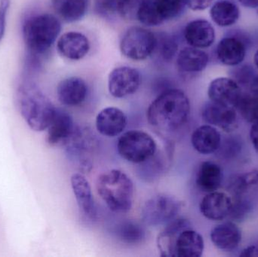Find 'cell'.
<instances>
[{
    "instance_id": "9",
    "label": "cell",
    "mask_w": 258,
    "mask_h": 257,
    "mask_svg": "<svg viewBox=\"0 0 258 257\" xmlns=\"http://www.w3.org/2000/svg\"><path fill=\"white\" fill-rule=\"evenodd\" d=\"M140 84V72L130 66L116 68L109 75V92L116 98H123L133 95L139 89Z\"/></svg>"
},
{
    "instance_id": "33",
    "label": "cell",
    "mask_w": 258,
    "mask_h": 257,
    "mask_svg": "<svg viewBox=\"0 0 258 257\" xmlns=\"http://www.w3.org/2000/svg\"><path fill=\"white\" fill-rule=\"evenodd\" d=\"M10 0H0V43L6 33L8 12L10 8Z\"/></svg>"
},
{
    "instance_id": "13",
    "label": "cell",
    "mask_w": 258,
    "mask_h": 257,
    "mask_svg": "<svg viewBox=\"0 0 258 257\" xmlns=\"http://www.w3.org/2000/svg\"><path fill=\"white\" fill-rule=\"evenodd\" d=\"M77 128L71 115L61 109L57 108L46 129L47 142L51 146H64Z\"/></svg>"
},
{
    "instance_id": "38",
    "label": "cell",
    "mask_w": 258,
    "mask_h": 257,
    "mask_svg": "<svg viewBox=\"0 0 258 257\" xmlns=\"http://www.w3.org/2000/svg\"><path fill=\"white\" fill-rule=\"evenodd\" d=\"M242 6L249 9H255L258 7V0H238Z\"/></svg>"
},
{
    "instance_id": "4",
    "label": "cell",
    "mask_w": 258,
    "mask_h": 257,
    "mask_svg": "<svg viewBox=\"0 0 258 257\" xmlns=\"http://www.w3.org/2000/svg\"><path fill=\"white\" fill-rule=\"evenodd\" d=\"M97 191L107 208L116 214H126L132 210L135 188L126 174L112 169L98 177Z\"/></svg>"
},
{
    "instance_id": "36",
    "label": "cell",
    "mask_w": 258,
    "mask_h": 257,
    "mask_svg": "<svg viewBox=\"0 0 258 257\" xmlns=\"http://www.w3.org/2000/svg\"><path fill=\"white\" fill-rule=\"evenodd\" d=\"M240 256L258 257V245H251L244 249L240 253Z\"/></svg>"
},
{
    "instance_id": "20",
    "label": "cell",
    "mask_w": 258,
    "mask_h": 257,
    "mask_svg": "<svg viewBox=\"0 0 258 257\" xmlns=\"http://www.w3.org/2000/svg\"><path fill=\"white\" fill-rule=\"evenodd\" d=\"M71 183L80 211L89 218L95 219L96 208L89 181L82 174H74L71 177Z\"/></svg>"
},
{
    "instance_id": "39",
    "label": "cell",
    "mask_w": 258,
    "mask_h": 257,
    "mask_svg": "<svg viewBox=\"0 0 258 257\" xmlns=\"http://www.w3.org/2000/svg\"><path fill=\"white\" fill-rule=\"evenodd\" d=\"M254 62L255 66L258 68V50L256 51L255 54H254Z\"/></svg>"
},
{
    "instance_id": "1",
    "label": "cell",
    "mask_w": 258,
    "mask_h": 257,
    "mask_svg": "<svg viewBox=\"0 0 258 257\" xmlns=\"http://www.w3.org/2000/svg\"><path fill=\"white\" fill-rule=\"evenodd\" d=\"M190 102L187 95L179 89H169L159 95L149 107L147 121L159 131L173 132L187 122Z\"/></svg>"
},
{
    "instance_id": "12",
    "label": "cell",
    "mask_w": 258,
    "mask_h": 257,
    "mask_svg": "<svg viewBox=\"0 0 258 257\" xmlns=\"http://www.w3.org/2000/svg\"><path fill=\"white\" fill-rule=\"evenodd\" d=\"M233 201L227 193L215 191L208 193L200 202L201 214L209 220L221 221L230 217Z\"/></svg>"
},
{
    "instance_id": "17",
    "label": "cell",
    "mask_w": 258,
    "mask_h": 257,
    "mask_svg": "<svg viewBox=\"0 0 258 257\" xmlns=\"http://www.w3.org/2000/svg\"><path fill=\"white\" fill-rule=\"evenodd\" d=\"M210 238L217 248L232 251L236 250L242 241V232L236 223L226 222L217 225L212 229Z\"/></svg>"
},
{
    "instance_id": "19",
    "label": "cell",
    "mask_w": 258,
    "mask_h": 257,
    "mask_svg": "<svg viewBox=\"0 0 258 257\" xmlns=\"http://www.w3.org/2000/svg\"><path fill=\"white\" fill-rule=\"evenodd\" d=\"M184 38L191 47L200 49L209 48L215 40V29L206 20H195L185 27Z\"/></svg>"
},
{
    "instance_id": "30",
    "label": "cell",
    "mask_w": 258,
    "mask_h": 257,
    "mask_svg": "<svg viewBox=\"0 0 258 257\" xmlns=\"http://www.w3.org/2000/svg\"><path fill=\"white\" fill-rule=\"evenodd\" d=\"M257 185L258 172L251 170L245 175L236 177L230 184V190L236 198H239L242 197L247 190Z\"/></svg>"
},
{
    "instance_id": "8",
    "label": "cell",
    "mask_w": 258,
    "mask_h": 257,
    "mask_svg": "<svg viewBox=\"0 0 258 257\" xmlns=\"http://www.w3.org/2000/svg\"><path fill=\"white\" fill-rule=\"evenodd\" d=\"M157 46V39L150 30L134 27L124 34L120 42L122 54L133 60H145Z\"/></svg>"
},
{
    "instance_id": "25",
    "label": "cell",
    "mask_w": 258,
    "mask_h": 257,
    "mask_svg": "<svg viewBox=\"0 0 258 257\" xmlns=\"http://www.w3.org/2000/svg\"><path fill=\"white\" fill-rule=\"evenodd\" d=\"M209 60V55L206 51L190 46L183 48L179 52L177 64L183 72L194 73L206 69Z\"/></svg>"
},
{
    "instance_id": "28",
    "label": "cell",
    "mask_w": 258,
    "mask_h": 257,
    "mask_svg": "<svg viewBox=\"0 0 258 257\" xmlns=\"http://www.w3.org/2000/svg\"><path fill=\"white\" fill-rule=\"evenodd\" d=\"M118 240L128 245L141 244L146 238L145 229L136 222L125 220L119 223L115 229Z\"/></svg>"
},
{
    "instance_id": "15",
    "label": "cell",
    "mask_w": 258,
    "mask_h": 257,
    "mask_svg": "<svg viewBox=\"0 0 258 257\" xmlns=\"http://www.w3.org/2000/svg\"><path fill=\"white\" fill-rule=\"evenodd\" d=\"M59 54L72 60H79L86 57L90 49L89 39L83 33L68 32L59 38L57 42Z\"/></svg>"
},
{
    "instance_id": "32",
    "label": "cell",
    "mask_w": 258,
    "mask_h": 257,
    "mask_svg": "<svg viewBox=\"0 0 258 257\" xmlns=\"http://www.w3.org/2000/svg\"><path fill=\"white\" fill-rule=\"evenodd\" d=\"M254 75H253V70L248 66H242L240 69L236 71L234 75V80L240 85H249L251 80L254 78Z\"/></svg>"
},
{
    "instance_id": "24",
    "label": "cell",
    "mask_w": 258,
    "mask_h": 257,
    "mask_svg": "<svg viewBox=\"0 0 258 257\" xmlns=\"http://www.w3.org/2000/svg\"><path fill=\"white\" fill-rule=\"evenodd\" d=\"M191 226L190 223L185 219H174L167 223L166 227L157 238V247L160 256L174 257V247L177 235L183 229Z\"/></svg>"
},
{
    "instance_id": "34",
    "label": "cell",
    "mask_w": 258,
    "mask_h": 257,
    "mask_svg": "<svg viewBox=\"0 0 258 257\" xmlns=\"http://www.w3.org/2000/svg\"><path fill=\"white\" fill-rule=\"evenodd\" d=\"M185 6L192 11H203L212 6L214 0H183Z\"/></svg>"
},
{
    "instance_id": "16",
    "label": "cell",
    "mask_w": 258,
    "mask_h": 257,
    "mask_svg": "<svg viewBox=\"0 0 258 257\" xmlns=\"http://www.w3.org/2000/svg\"><path fill=\"white\" fill-rule=\"evenodd\" d=\"M88 94L87 84L83 78L70 77L62 80L57 87V99L68 107H76L84 102Z\"/></svg>"
},
{
    "instance_id": "3",
    "label": "cell",
    "mask_w": 258,
    "mask_h": 257,
    "mask_svg": "<svg viewBox=\"0 0 258 257\" xmlns=\"http://www.w3.org/2000/svg\"><path fill=\"white\" fill-rule=\"evenodd\" d=\"M61 30L60 21L50 14L30 17L23 24V38L28 51L29 60L37 63L55 42Z\"/></svg>"
},
{
    "instance_id": "14",
    "label": "cell",
    "mask_w": 258,
    "mask_h": 257,
    "mask_svg": "<svg viewBox=\"0 0 258 257\" xmlns=\"http://www.w3.org/2000/svg\"><path fill=\"white\" fill-rule=\"evenodd\" d=\"M126 116L123 111L116 107H107L101 110L96 117L97 131L103 136L115 137L122 134L126 128Z\"/></svg>"
},
{
    "instance_id": "23",
    "label": "cell",
    "mask_w": 258,
    "mask_h": 257,
    "mask_svg": "<svg viewBox=\"0 0 258 257\" xmlns=\"http://www.w3.org/2000/svg\"><path fill=\"white\" fill-rule=\"evenodd\" d=\"M224 174L221 166L214 161H206L202 163L197 172L196 184L204 193L218 191L222 184Z\"/></svg>"
},
{
    "instance_id": "31",
    "label": "cell",
    "mask_w": 258,
    "mask_h": 257,
    "mask_svg": "<svg viewBox=\"0 0 258 257\" xmlns=\"http://www.w3.org/2000/svg\"><path fill=\"white\" fill-rule=\"evenodd\" d=\"M96 7L103 14H125L131 0H97Z\"/></svg>"
},
{
    "instance_id": "27",
    "label": "cell",
    "mask_w": 258,
    "mask_h": 257,
    "mask_svg": "<svg viewBox=\"0 0 258 257\" xmlns=\"http://www.w3.org/2000/svg\"><path fill=\"white\" fill-rule=\"evenodd\" d=\"M56 13L67 22L81 20L88 10L89 0H51Z\"/></svg>"
},
{
    "instance_id": "10",
    "label": "cell",
    "mask_w": 258,
    "mask_h": 257,
    "mask_svg": "<svg viewBox=\"0 0 258 257\" xmlns=\"http://www.w3.org/2000/svg\"><path fill=\"white\" fill-rule=\"evenodd\" d=\"M208 95L212 102L236 108L242 94L240 85L233 78L220 77L210 83Z\"/></svg>"
},
{
    "instance_id": "26",
    "label": "cell",
    "mask_w": 258,
    "mask_h": 257,
    "mask_svg": "<svg viewBox=\"0 0 258 257\" xmlns=\"http://www.w3.org/2000/svg\"><path fill=\"white\" fill-rule=\"evenodd\" d=\"M212 21L221 27H228L236 24L240 16L237 5L231 0H218L210 10Z\"/></svg>"
},
{
    "instance_id": "2",
    "label": "cell",
    "mask_w": 258,
    "mask_h": 257,
    "mask_svg": "<svg viewBox=\"0 0 258 257\" xmlns=\"http://www.w3.org/2000/svg\"><path fill=\"white\" fill-rule=\"evenodd\" d=\"M16 101L20 113L32 130L47 129L57 108L34 82L25 80L19 84Z\"/></svg>"
},
{
    "instance_id": "37",
    "label": "cell",
    "mask_w": 258,
    "mask_h": 257,
    "mask_svg": "<svg viewBox=\"0 0 258 257\" xmlns=\"http://www.w3.org/2000/svg\"><path fill=\"white\" fill-rule=\"evenodd\" d=\"M249 88L251 93L258 97V75H254V78L250 83Z\"/></svg>"
},
{
    "instance_id": "21",
    "label": "cell",
    "mask_w": 258,
    "mask_h": 257,
    "mask_svg": "<svg viewBox=\"0 0 258 257\" xmlns=\"http://www.w3.org/2000/svg\"><path fill=\"white\" fill-rule=\"evenodd\" d=\"M191 143L194 149L202 155L215 153L221 146V133L212 125H202L192 133Z\"/></svg>"
},
{
    "instance_id": "7",
    "label": "cell",
    "mask_w": 258,
    "mask_h": 257,
    "mask_svg": "<svg viewBox=\"0 0 258 257\" xmlns=\"http://www.w3.org/2000/svg\"><path fill=\"white\" fill-rule=\"evenodd\" d=\"M184 6L183 0H142L137 17L143 24L159 26L178 16Z\"/></svg>"
},
{
    "instance_id": "22",
    "label": "cell",
    "mask_w": 258,
    "mask_h": 257,
    "mask_svg": "<svg viewBox=\"0 0 258 257\" xmlns=\"http://www.w3.org/2000/svg\"><path fill=\"white\" fill-rule=\"evenodd\" d=\"M245 44L239 38L228 36L220 41L217 47L218 60L227 66L240 64L246 55Z\"/></svg>"
},
{
    "instance_id": "5",
    "label": "cell",
    "mask_w": 258,
    "mask_h": 257,
    "mask_svg": "<svg viewBox=\"0 0 258 257\" xmlns=\"http://www.w3.org/2000/svg\"><path fill=\"white\" fill-rule=\"evenodd\" d=\"M116 147L119 155L133 164L146 162L157 151V145L152 136L139 130H131L122 134Z\"/></svg>"
},
{
    "instance_id": "11",
    "label": "cell",
    "mask_w": 258,
    "mask_h": 257,
    "mask_svg": "<svg viewBox=\"0 0 258 257\" xmlns=\"http://www.w3.org/2000/svg\"><path fill=\"white\" fill-rule=\"evenodd\" d=\"M202 117L208 125L218 127L227 133L233 132L239 125L236 108L220 105L212 101L203 107Z\"/></svg>"
},
{
    "instance_id": "6",
    "label": "cell",
    "mask_w": 258,
    "mask_h": 257,
    "mask_svg": "<svg viewBox=\"0 0 258 257\" xmlns=\"http://www.w3.org/2000/svg\"><path fill=\"white\" fill-rule=\"evenodd\" d=\"M181 209V202L173 196L159 194L147 201L141 208V220L149 226L167 224L176 218Z\"/></svg>"
},
{
    "instance_id": "35",
    "label": "cell",
    "mask_w": 258,
    "mask_h": 257,
    "mask_svg": "<svg viewBox=\"0 0 258 257\" xmlns=\"http://www.w3.org/2000/svg\"><path fill=\"white\" fill-rule=\"evenodd\" d=\"M250 138L254 149L258 152V124L251 125L250 130Z\"/></svg>"
},
{
    "instance_id": "29",
    "label": "cell",
    "mask_w": 258,
    "mask_h": 257,
    "mask_svg": "<svg viewBox=\"0 0 258 257\" xmlns=\"http://www.w3.org/2000/svg\"><path fill=\"white\" fill-rule=\"evenodd\" d=\"M236 110L242 117L251 125L258 124V97L255 95H243L239 100Z\"/></svg>"
},
{
    "instance_id": "18",
    "label": "cell",
    "mask_w": 258,
    "mask_h": 257,
    "mask_svg": "<svg viewBox=\"0 0 258 257\" xmlns=\"http://www.w3.org/2000/svg\"><path fill=\"white\" fill-rule=\"evenodd\" d=\"M203 236L191 226L177 235L174 247V257H200L204 251Z\"/></svg>"
}]
</instances>
